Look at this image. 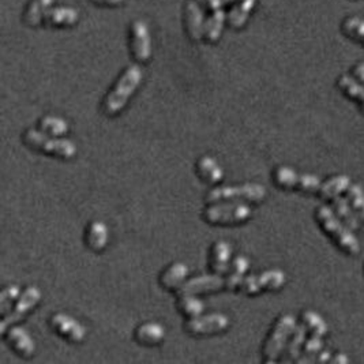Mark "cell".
I'll return each mask as SVG.
<instances>
[{
  "instance_id": "6",
  "label": "cell",
  "mask_w": 364,
  "mask_h": 364,
  "mask_svg": "<svg viewBox=\"0 0 364 364\" xmlns=\"http://www.w3.org/2000/svg\"><path fill=\"white\" fill-rule=\"evenodd\" d=\"M267 189L259 183H244L242 186H220L212 189L206 196V203L222 201H244L259 203L267 198Z\"/></svg>"
},
{
  "instance_id": "35",
  "label": "cell",
  "mask_w": 364,
  "mask_h": 364,
  "mask_svg": "<svg viewBox=\"0 0 364 364\" xmlns=\"http://www.w3.org/2000/svg\"><path fill=\"white\" fill-rule=\"evenodd\" d=\"M21 290L18 285H8L0 293V313L1 316H7L11 309L14 307L17 299L21 295Z\"/></svg>"
},
{
  "instance_id": "42",
  "label": "cell",
  "mask_w": 364,
  "mask_h": 364,
  "mask_svg": "<svg viewBox=\"0 0 364 364\" xmlns=\"http://www.w3.org/2000/svg\"><path fill=\"white\" fill-rule=\"evenodd\" d=\"M360 108H362V111H363L364 114V100L362 101V102H360Z\"/></svg>"
},
{
  "instance_id": "21",
  "label": "cell",
  "mask_w": 364,
  "mask_h": 364,
  "mask_svg": "<svg viewBox=\"0 0 364 364\" xmlns=\"http://www.w3.org/2000/svg\"><path fill=\"white\" fill-rule=\"evenodd\" d=\"M166 339V328L159 322H145L135 329V340L141 345L154 346Z\"/></svg>"
},
{
  "instance_id": "39",
  "label": "cell",
  "mask_w": 364,
  "mask_h": 364,
  "mask_svg": "<svg viewBox=\"0 0 364 364\" xmlns=\"http://www.w3.org/2000/svg\"><path fill=\"white\" fill-rule=\"evenodd\" d=\"M330 360H332V352L325 351V349H322V351L318 353V356H316V362H318V363H328V362H330Z\"/></svg>"
},
{
  "instance_id": "20",
  "label": "cell",
  "mask_w": 364,
  "mask_h": 364,
  "mask_svg": "<svg viewBox=\"0 0 364 364\" xmlns=\"http://www.w3.org/2000/svg\"><path fill=\"white\" fill-rule=\"evenodd\" d=\"M199 179L209 184H217L224 179V170L212 156H202L195 164Z\"/></svg>"
},
{
  "instance_id": "34",
  "label": "cell",
  "mask_w": 364,
  "mask_h": 364,
  "mask_svg": "<svg viewBox=\"0 0 364 364\" xmlns=\"http://www.w3.org/2000/svg\"><path fill=\"white\" fill-rule=\"evenodd\" d=\"M346 198L358 217L364 221V190L362 186L351 183V186L346 190Z\"/></svg>"
},
{
  "instance_id": "9",
  "label": "cell",
  "mask_w": 364,
  "mask_h": 364,
  "mask_svg": "<svg viewBox=\"0 0 364 364\" xmlns=\"http://www.w3.org/2000/svg\"><path fill=\"white\" fill-rule=\"evenodd\" d=\"M40 300H41V292L37 287L33 285L26 287L24 291L21 292L11 311L7 316H3V319L0 321V335L3 336L10 326L17 325L20 321H22L33 309L37 307Z\"/></svg>"
},
{
  "instance_id": "30",
  "label": "cell",
  "mask_w": 364,
  "mask_h": 364,
  "mask_svg": "<svg viewBox=\"0 0 364 364\" xmlns=\"http://www.w3.org/2000/svg\"><path fill=\"white\" fill-rule=\"evenodd\" d=\"M337 88L351 100L362 102L364 100V85L359 82L353 75L342 74L337 79Z\"/></svg>"
},
{
  "instance_id": "5",
  "label": "cell",
  "mask_w": 364,
  "mask_h": 364,
  "mask_svg": "<svg viewBox=\"0 0 364 364\" xmlns=\"http://www.w3.org/2000/svg\"><path fill=\"white\" fill-rule=\"evenodd\" d=\"M24 142L34 150L65 160H72L76 154V145L73 141L63 137H52L36 128H27L25 131Z\"/></svg>"
},
{
  "instance_id": "38",
  "label": "cell",
  "mask_w": 364,
  "mask_h": 364,
  "mask_svg": "<svg viewBox=\"0 0 364 364\" xmlns=\"http://www.w3.org/2000/svg\"><path fill=\"white\" fill-rule=\"evenodd\" d=\"M92 3L97 6H105V7H116L124 3V0H92Z\"/></svg>"
},
{
  "instance_id": "11",
  "label": "cell",
  "mask_w": 364,
  "mask_h": 364,
  "mask_svg": "<svg viewBox=\"0 0 364 364\" xmlns=\"http://www.w3.org/2000/svg\"><path fill=\"white\" fill-rule=\"evenodd\" d=\"M130 49L138 63H147L151 58V36L149 26L142 20L134 21L130 27Z\"/></svg>"
},
{
  "instance_id": "41",
  "label": "cell",
  "mask_w": 364,
  "mask_h": 364,
  "mask_svg": "<svg viewBox=\"0 0 364 364\" xmlns=\"http://www.w3.org/2000/svg\"><path fill=\"white\" fill-rule=\"evenodd\" d=\"M236 0H222V3H224V6H227V4H234Z\"/></svg>"
},
{
  "instance_id": "2",
  "label": "cell",
  "mask_w": 364,
  "mask_h": 364,
  "mask_svg": "<svg viewBox=\"0 0 364 364\" xmlns=\"http://www.w3.org/2000/svg\"><path fill=\"white\" fill-rule=\"evenodd\" d=\"M316 219L322 231L336 243V245L348 255H358L360 252V243L335 213L333 208L328 205H321L316 210Z\"/></svg>"
},
{
  "instance_id": "29",
  "label": "cell",
  "mask_w": 364,
  "mask_h": 364,
  "mask_svg": "<svg viewBox=\"0 0 364 364\" xmlns=\"http://www.w3.org/2000/svg\"><path fill=\"white\" fill-rule=\"evenodd\" d=\"M179 311L187 318H194L201 316L205 311L203 302L194 293H180L177 295V303H176Z\"/></svg>"
},
{
  "instance_id": "40",
  "label": "cell",
  "mask_w": 364,
  "mask_h": 364,
  "mask_svg": "<svg viewBox=\"0 0 364 364\" xmlns=\"http://www.w3.org/2000/svg\"><path fill=\"white\" fill-rule=\"evenodd\" d=\"M330 362L332 363L346 364L349 363V359H348V356L345 353H336L335 356H332Z\"/></svg>"
},
{
  "instance_id": "7",
  "label": "cell",
  "mask_w": 364,
  "mask_h": 364,
  "mask_svg": "<svg viewBox=\"0 0 364 364\" xmlns=\"http://www.w3.org/2000/svg\"><path fill=\"white\" fill-rule=\"evenodd\" d=\"M273 180L283 189H293L309 194H319L323 183L316 175L299 173L287 166H280L274 170Z\"/></svg>"
},
{
  "instance_id": "28",
  "label": "cell",
  "mask_w": 364,
  "mask_h": 364,
  "mask_svg": "<svg viewBox=\"0 0 364 364\" xmlns=\"http://www.w3.org/2000/svg\"><path fill=\"white\" fill-rule=\"evenodd\" d=\"M351 186V179L346 175H336L329 177L326 182L322 183L319 195L323 199H333L348 190Z\"/></svg>"
},
{
  "instance_id": "13",
  "label": "cell",
  "mask_w": 364,
  "mask_h": 364,
  "mask_svg": "<svg viewBox=\"0 0 364 364\" xmlns=\"http://www.w3.org/2000/svg\"><path fill=\"white\" fill-rule=\"evenodd\" d=\"M224 288H225V277L212 271V274H201V276H195L193 278H187L186 283L176 291V295L180 293L202 295V293L219 292Z\"/></svg>"
},
{
  "instance_id": "10",
  "label": "cell",
  "mask_w": 364,
  "mask_h": 364,
  "mask_svg": "<svg viewBox=\"0 0 364 364\" xmlns=\"http://www.w3.org/2000/svg\"><path fill=\"white\" fill-rule=\"evenodd\" d=\"M229 328V318L224 313H210L189 318L184 329L191 336H212L225 332Z\"/></svg>"
},
{
  "instance_id": "31",
  "label": "cell",
  "mask_w": 364,
  "mask_h": 364,
  "mask_svg": "<svg viewBox=\"0 0 364 364\" xmlns=\"http://www.w3.org/2000/svg\"><path fill=\"white\" fill-rule=\"evenodd\" d=\"M39 126H40L41 131L47 133L52 137H65L70 131L69 121L60 116H56V115L43 116L39 121Z\"/></svg>"
},
{
  "instance_id": "18",
  "label": "cell",
  "mask_w": 364,
  "mask_h": 364,
  "mask_svg": "<svg viewBox=\"0 0 364 364\" xmlns=\"http://www.w3.org/2000/svg\"><path fill=\"white\" fill-rule=\"evenodd\" d=\"M85 243L95 252L104 251L109 243V229H108L107 224L102 221H98V220L92 221L86 227Z\"/></svg>"
},
{
  "instance_id": "33",
  "label": "cell",
  "mask_w": 364,
  "mask_h": 364,
  "mask_svg": "<svg viewBox=\"0 0 364 364\" xmlns=\"http://www.w3.org/2000/svg\"><path fill=\"white\" fill-rule=\"evenodd\" d=\"M300 322L306 326L309 335L325 337L328 335V325L325 319L313 310H306L300 316Z\"/></svg>"
},
{
  "instance_id": "3",
  "label": "cell",
  "mask_w": 364,
  "mask_h": 364,
  "mask_svg": "<svg viewBox=\"0 0 364 364\" xmlns=\"http://www.w3.org/2000/svg\"><path fill=\"white\" fill-rule=\"evenodd\" d=\"M252 209L244 201H222L208 203L202 212V217L213 225L242 224L251 219Z\"/></svg>"
},
{
  "instance_id": "24",
  "label": "cell",
  "mask_w": 364,
  "mask_h": 364,
  "mask_svg": "<svg viewBox=\"0 0 364 364\" xmlns=\"http://www.w3.org/2000/svg\"><path fill=\"white\" fill-rule=\"evenodd\" d=\"M333 202V210L335 213L339 216V219L352 231H356L360 228V222H359V217L355 213V210L352 209L348 198H344L342 195H339L336 198L332 199Z\"/></svg>"
},
{
  "instance_id": "22",
  "label": "cell",
  "mask_w": 364,
  "mask_h": 364,
  "mask_svg": "<svg viewBox=\"0 0 364 364\" xmlns=\"http://www.w3.org/2000/svg\"><path fill=\"white\" fill-rule=\"evenodd\" d=\"M257 4V0H236L229 13L227 14V21L231 27L234 29H242L247 24L254 7Z\"/></svg>"
},
{
  "instance_id": "37",
  "label": "cell",
  "mask_w": 364,
  "mask_h": 364,
  "mask_svg": "<svg viewBox=\"0 0 364 364\" xmlns=\"http://www.w3.org/2000/svg\"><path fill=\"white\" fill-rule=\"evenodd\" d=\"M352 75L364 85V62H360V63H358V65L353 66Z\"/></svg>"
},
{
  "instance_id": "15",
  "label": "cell",
  "mask_w": 364,
  "mask_h": 364,
  "mask_svg": "<svg viewBox=\"0 0 364 364\" xmlns=\"http://www.w3.org/2000/svg\"><path fill=\"white\" fill-rule=\"evenodd\" d=\"M3 337L20 356L27 359L34 355L36 342L24 328L13 325L4 332Z\"/></svg>"
},
{
  "instance_id": "17",
  "label": "cell",
  "mask_w": 364,
  "mask_h": 364,
  "mask_svg": "<svg viewBox=\"0 0 364 364\" xmlns=\"http://www.w3.org/2000/svg\"><path fill=\"white\" fill-rule=\"evenodd\" d=\"M189 267L183 262H172L160 274V284L168 291L176 292L187 280Z\"/></svg>"
},
{
  "instance_id": "8",
  "label": "cell",
  "mask_w": 364,
  "mask_h": 364,
  "mask_svg": "<svg viewBox=\"0 0 364 364\" xmlns=\"http://www.w3.org/2000/svg\"><path fill=\"white\" fill-rule=\"evenodd\" d=\"M287 274L281 269H267L258 274L244 276L239 292L245 295H258L261 292L278 291L285 285Z\"/></svg>"
},
{
  "instance_id": "19",
  "label": "cell",
  "mask_w": 364,
  "mask_h": 364,
  "mask_svg": "<svg viewBox=\"0 0 364 364\" xmlns=\"http://www.w3.org/2000/svg\"><path fill=\"white\" fill-rule=\"evenodd\" d=\"M78 21L79 11L69 6H52L47 11L44 20L46 24L55 27H72L74 25L78 24Z\"/></svg>"
},
{
  "instance_id": "1",
  "label": "cell",
  "mask_w": 364,
  "mask_h": 364,
  "mask_svg": "<svg viewBox=\"0 0 364 364\" xmlns=\"http://www.w3.org/2000/svg\"><path fill=\"white\" fill-rule=\"evenodd\" d=\"M142 79H144V72L138 65L128 66L118 78L112 89L102 100L101 109L104 115L107 116L119 115L128 104V100L133 97L135 90L140 88Z\"/></svg>"
},
{
  "instance_id": "32",
  "label": "cell",
  "mask_w": 364,
  "mask_h": 364,
  "mask_svg": "<svg viewBox=\"0 0 364 364\" xmlns=\"http://www.w3.org/2000/svg\"><path fill=\"white\" fill-rule=\"evenodd\" d=\"M341 32L349 40L364 46V18L358 15L346 17L341 24Z\"/></svg>"
},
{
  "instance_id": "14",
  "label": "cell",
  "mask_w": 364,
  "mask_h": 364,
  "mask_svg": "<svg viewBox=\"0 0 364 364\" xmlns=\"http://www.w3.org/2000/svg\"><path fill=\"white\" fill-rule=\"evenodd\" d=\"M203 7L196 1L190 0L184 8V22L186 30L191 41L198 43L205 37V22L206 17L203 13Z\"/></svg>"
},
{
  "instance_id": "12",
  "label": "cell",
  "mask_w": 364,
  "mask_h": 364,
  "mask_svg": "<svg viewBox=\"0 0 364 364\" xmlns=\"http://www.w3.org/2000/svg\"><path fill=\"white\" fill-rule=\"evenodd\" d=\"M50 328L70 342H82L86 337L85 326L69 314L56 313L49 318Z\"/></svg>"
},
{
  "instance_id": "16",
  "label": "cell",
  "mask_w": 364,
  "mask_h": 364,
  "mask_svg": "<svg viewBox=\"0 0 364 364\" xmlns=\"http://www.w3.org/2000/svg\"><path fill=\"white\" fill-rule=\"evenodd\" d=\"M232 264V245L227 241L213 243L210 250V269L213 273L227 276Z\"/></svg>"
},
{
  "instance_id": "23",
  "label": "cell",
  "mask_w": 364,
  "mask_h": 364,
  "mask_svg": "<svg viewBox=\"0 0 364 364\" xmlns=\"http://www.w3.org/2000/svg\"><path fill=\"white\" fill-rule=\"evenodd\" d=\"M250 269V261L244 255H238L232 259L231 270L225 277V288L229 291H239L241 283Z\"/></svg>"
},
{
  "instance_id": "25",
  "label": "cell",
  "mask_w": 364,
  "mask_h": 364,
  "mask_svg": "<svg viewBox=\"0 0 364 364\" xmlns=\"http://www.w3.org/2000/svg\"><path fill=\"white\" fill-rule=\"evenodd\" d=\"M227 21V13L219 8L215 11H210V14L206 17L205 22V37L208 43H217L222 34V29Z\"/></svg>"
},
{
  "instance_id": "36",
  "label": "cell",
  "mask_w": 364,
  "mask_h": 364,
  "mask_svg": "<svg viewBox=\"0 0 364 364\" xmlns=\"http://www.w3.org/2000/svg\"><path fill=\"white\" fill-rule=\"evenodd\" d=\"M203 8H208L209 11H215V10H219L222 8L224 3L222 0H196Z\"/></svg>"
},
{
  "instance_id": "27",
  "label": "cell",
  "mask_w": 364,
  "mask_h": 364,
  "mask_svg": "<svg viewBox=\"0 0 364 364\" xmlns=\"http://www.w3.org/2000/svg\"><path fill=\"white\" fill-rule=\"evenodd\" d=\"M309 337V332L306 329V326L300 322L296 325L295 330L292 332L291 337L290 341L287 344V348H285V355L288 356V360L290 362H296L300 355H302V351H303V345Z\"/></svg>"
},
{
  "instance_id": "26",
  "label": "cell",
  "mask_w": 364,
  "mask_h": 364,
  "mask_svg": "<svg viewBox=\"0 0 364 364\" xmlns=\"http://www.w3.org/2000/svg\"><path fill=\"white\" fill-rule=\"evenodd\" d=\"M53 0H30L25 10V24L29 26H40L46 20V14L52 7Z\"/></svg>"
},
{
  "instance_id": "4",
  "label": "cell",
  "mask_w": 364,
  "mask_h": 364,
  "mask_svg": "<svg viewBox=\"0 0 364 364\" xmlns=\"http://www.w3.org/2000/svg\"><path fill=\"white\" fill-rule=\"evenodd\" d=\"M296 325V318L292 314H283L277 318L264 344L262 353L265 363H277L280 360Z\"/></svg>"
}]
</instances>
